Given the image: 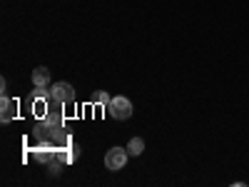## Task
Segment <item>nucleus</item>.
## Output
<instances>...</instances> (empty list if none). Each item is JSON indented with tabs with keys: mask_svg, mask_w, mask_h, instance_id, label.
<instances>
[{
	"mask_svg": "<svg viewBox=\"0 0 249 187\" xmlns=\"http://www.w3.org/2000/svg\"><path fill=\"white\" fill-rule=\"evenodd\" d=\"M132 102L130 97H124V95H115L110 100V105H107V112L115 117V120H130L132 117Z\"/></svg>",
	"mask_w": 249,
	"mask_h": 187,
	"instance_id": "1",
	"label": "nucleus"
},
{
	"mask_svg": "<svg viewBox=\"0 0 249 187\" xmlns=\"http://www.w3.org/2000/svg\"><path fill=\"white\" fill-rule=\"evenodd\" d=\"M127 157H130V152L124 150V148H110L107 152H105V168L107 170H112V172H117V170H122L124 165H127Z\"/></svg>",
	"mask_w": 249,
	"mask_h": 187,
	"instance_id": "2",
	"label": "nucleus"
},
{
	"mask_svg": "<svg viewBox=\"0 0 249 187\" xmlns=\"http://www.w3.org/2000/svg\"><path fill=\"white\" fill-rule=\"evenodd\" d=\"M50 90H53V100H55V102H62V105H68V102H75V88L70 85V82H65V80L55 82Z\"/></svg>",
	"mask_w": 249,
	"mask_h": 187,
	"instance_id": "3",
	"label": "nucleus"
},
{
	"mask_svg": "<svg viewBox=\"0 0 249 187\" xmlns=\"http://www.w3.org/2000/svg\"><path fill=\"white\" fill-rule=\"evenodd\" d=\"M15 115H18V102L5 95L3 100H0V120L10 122V120H15Z\"/></svg>",
	"mask_w": 249,
	"mask_h": 187,
	"instance_id": "4",
	"label": "nucleus"
},
{
	"mask_svg": "<svg viewBox=\"0 0 249 187\" xmlns=\"http://www.w3.org/2000/svg\"><path fill=\"white\" fill-rule=\"evenodd\" d=\"M33 85H37V88H53V75H50V70L45 65H40V68L33 70Z\"/></svg>",
	"mask_w": 249,
	"mask_h": 187,
	"instance_id": "5",
	"label": "nucleus"
},
{
	"mask_svg": "<svg viewBox=\"0 0 249 187\" xmlns=\"http://www.w3.org/2000/svg\"><path fill=\"white\" fill-rule=\"evenodd\" d=\"M127 152H130L132 157L142 155V152H144V140H142V137H132V140L127 142Z\"/></svg>",
	"mask_w": 249,
	"mask_h": 187,
	"instance_id": "6",
	"label": "nucleus"
},
{
	"mask_svg": "<svg viewBox=\"0 0 249 187\" xmlns=\"http://www.w3.org/2000/svg\"><path fill=\"white\" fill-rule=\"evenodd\" d=\"M110 100H112V97H110L105 90H100V93L92 95V105H105V108H107V105H110Z\"/></svg>",
	"mask_w": 249,
	"mask_h": 187,
	"instance_id": "7",
	"label": "nucleus"
},
{
	"mask_svg": "<svg viewBox=\"0 0 249 187\" xmlns=\"http://www.w3.org/2000/svg\"><path fill=\"white\" fill-rule=\"evenodd\" d=\"M0 93H3V97L8 95V80L3 77V80H0Z\"/></svg>",
	"mask_w": 249,
	"mask_h": 187,
	"instance_id": "8",
	"label": "nucleus"
}]
</instances>
